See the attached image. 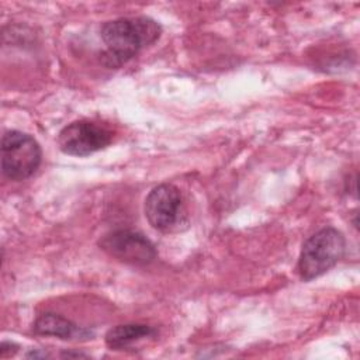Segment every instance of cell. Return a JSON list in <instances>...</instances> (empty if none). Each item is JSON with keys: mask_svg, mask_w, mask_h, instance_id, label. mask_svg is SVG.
<instances>
[{"mask_svg": "<svg viewBox=\"0 0 360 360\" xmlns=\"http://www.w3.org/2000/svg\"><path fill=\"white\" fill-rule=\"evenodd\" d=\"M160 34V24L149 17L107 21L100 28V37L105 45L100 60L107 68H120L135 58L143 48L155 44Z\"/></svg>", "mask_w": 360, "mask_h": 360, "instance_id": "6da1fadb", "label": "cell"}, {"mask_svg": "<svg viewBox=\"0 0 360 360\" xmlns=\"http://www.w3.org/2000/svg\"><path fill=\"white\" fill-rule=\"evenodd\" d=\"M346 239L333 226H325L302 245L297 270L304 281H311L330 270L345 255Z\"/></svg>", "mask_w": 360, "mask_h": 360, "instance_id": "7a4b0ae2", "label": "cell"}, {"mask_svg": "<svg viewBox=\"0 0 360 360\" xmlns=\"http://www.w3.org/2000/svg\"><path fill=\"white\" fill-rule=\"evenodd\" d=\"M42 160L39 143L28 134L10 129L1 138V172L10 180L32 176Z\"/></svg>", "mask_w": 360, "mask_h": 360, "instance_id": "3957f363", "label": "cell"}, {"mask_svg": "<svg viewBox=\"0 0 360 360\" xmlns=\"http://www.w3.org/2000/svg\"><path fill=\"white\" fill-rule=\"evenodd\" d=\"M100 249L118 262L132 266H146L156 256L155 245L141 232L132 229H115L98 240Z\"/></svg>", "mask_w": 360, "mask_h": 360, "instance_id": "277c9868", "label": "cell"}, {"mask_svg": "<svg viewBox=\"0 0 360 360\" xmlns=\"http://www.w3.org/2000/svg\"><path fill=\"white\" fill-rule=\"evenodd\" d=\"M112 132L96 122L79 120L68 124L58 135L59 149L70 156H89L107 148Z\"/></svg>", "mask_w": 360, "mask_h": 360, "instance_id": "5b68a950", "label": "cell"}, {"mask_svg": "<svg viewBox=\"0 0 360 360\" xmlns=\"http://www.w3.org/2000/svg\"><path fill=\"white\" fill-rule=\"evenodd\" d=\"M145 217L158 231L170 232L183 218V201L180 190L169 183L153 187L145 198Z\"/></svg>", "mask_w": 360, "mask_h": 360, "instance_id": "8992f818", "label": "cell"}, {"mask_svg": "<svg viewBox=\"0 0 360 360\" xmlns=\"http://www.w3.org/2000/svg\"><path fill=\"white\" fill-rule=\"evenodd\" d=\"M32 330L37 335L55 336L63 340L89 339L91 336L90 330L80 328L68 318L53 312H44L38 315L32 323Z\"/></svg>", "mask_w": 360, "mask_h": 360, "instance_id": "52a82bcc", "label": "cell"}, {"mask_svg": "<svg viewBox=\"0 0 360 360\" xmlns=\"http://www.w3.org/2000/svg\"><path fill=\"white\" fill-rule=\"evenodd\" d=\"M156 329L146 323H122L105 333V345L111 350H128L132 346L156 336Z\"/></svg>", "mask_w": 360, "mask_h": 360, "instance_id": "ba28073f", "label": "cell"}, {"mask_svg": "<svg viewBox=\"0 0 360 360\" xmlns=\"http://www.w3.org/2000/svg\"><path fill=\"white\" fill-rule=\"evenodd\" d=\"M18 350V346L13 342H3L0 345V356L1 357H8V356H13L15 354V352Z\"/></svg>", "mask_w": 360, "mask_h": 360, "instance_id": "9c48e42d", "label": "cell"}, {"mask_svg": "<svg viewBox=\"0 0 360 360\" xmlns=\"http://www.w3.org/2000/svg\"><path fill=\"white\" fill-rule=\"evenodd\" d=\"M60 356H62V357H89L87 354L79 353V352H76V353H73V352H63Z\"/></svg>", "mask_w": 360, "mask_h": 360, "instance_id": "30bf717a", "label": "cell"}]
</instances>
